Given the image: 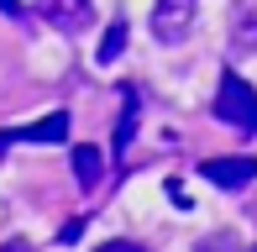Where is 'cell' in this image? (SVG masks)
Returning <instances> with one entry per match:
<instances>
[{
  "instance_id": "cell-10",
  "label": "cell",
  "mask_w": 257,
  "mask_h": 252,
  "mask_svg": "<svg viewBox=\"0 0 257 252\" xmlns=\"http://www.w3.org/2000/svg\"><path fill=\"white\" fill-rule=\"evenodd\" d=\"M200 252H231V242H226V236H205Z\"/></svg>"
},
{
  "instance_id": "cell-12",
  "label": "cell",
  "mask_w": 257,
  "mask_h": 252,
  "mask_svg": "<svg viewBox=\"0 0 257 252\" xmlns=\"http://www.w3.org/2000/svg\"><path fill=\"white\" fill-rule=\"evenodd\" d=\"M0 252H32V242H21V236H11V242L0 247Z\"/></svg>"
},
{
  "instance_id": "cell-6",
  "label": "cell",
  "mask_w": 257,
  "mask_h": 252,
  "mask_svg": "<svg viewBox=\"0 0 257 252\" xmlns=\"http://www.w3.org/2000/svg\"><path fill=\"white\" fill-rule=\"evenodd\" d=\"M63 137H68V116L53 110V116H42L32 126H16L11 137H0V147H6V142H63Z\"/></svg>"
},
{
  "instance_id": "cell-11",
  "label": "cell",
  "mask_w": 257,
  "mask_h": 252,
  "mask_svg": "<svg viewBox=\"0 0 257 252\" xmlns=\"http://www.w3.org/2000/svg\"><path fill=\"white\" fill-rule=\"evenodd\" d=\"M95 252H147V247H137V242H105V247H95Z\"/></svg>"
},
{
  "instance_id": "cell-5",
  "label": "cell",
  "mask_w": 257,
  "mask_h": 252,
  "mask_svg": "<svg viewBox=\"0 0 257 252\" xmlns=\"http://www.w3.org/2000/svg\"><path fill=\"white\" fill-rule=\"evenodd\" d=\"M231 53L236 58L257 53V0H236L231 6Z\"/></svg>"
},
{
  "instance_id": "cell-7",
  "label": "cell",
  "mask_w": 257,
  "mask_h": 252,
  "mask_svg": "<svg viewBox=\"0 0 257 252\" xmlns=\"http://www.w3.org/2000/svg\"><path fill=\"white\" fill-rule=\"evenodd\" d=\"M137 105H142V95L126 84V89H121V121H115V153H126L132 137H137Z\"/></svg>"
},
{
  "instance_id": "cell-3",
  "label": "cell",
  "mask_w": 257,
  "mask_h": 252,
  "mask_svg": "<svg viewBox=\"0 0 257 252\" xmlns=\"http://www.w3.org/2000/svg\"><path fill=\"white\" fill-rule=\"evenodd\" d=\"M200 174L220 189H241V184L257 179V158H247V153L241 158H210V163H200Z\"/></svg>"
},
{
  "instance_id": "cell-4",
  "label": "cell",
  "mask_w": 257,
  "mask_h": 252,
  "mask_svg": "<svg viewBox=\"0 0 257 252\" xmlns=\"http://www.w3.org/2000/svg\"><path fill=\"white\" fill-rule=\"evenodd\" d=\"M37 11L58 32H84L89 21H95V6H89V0H37Z\"/></svg>"
},
{
  "instance_id": "cell-9",
  "label": "cell",
  "mask_w": 257,
  "mask_h": 252,
  "mask_svg": "<svg viewBox=\"0 0 257 252\" xmlns=\"http://www.w3.org/2000/svg\"><path fill=\"white\" fill-rule=\"evenodd\" d=\"M126 53V21H110V27H105V42L95 48V63L105 68V63H115Z\"/></svg>"
},
{
  "instance_id": "cell-8",
  "label": "cell",
  "mask_w": 257,
  "mask_h": 252,
  "mask_svg": "<svg viewBox=\"0 0 257 252\" xmlns=\"http://www.w3.org/2000/svg\"><path fill=\"white\" fill-rule=\"evenodd\" d=\"M100 174H105V158H100V147H74V179H79V189H95L100 184Z\"/></svg>"
},
{
  "instance_id": "cell-2",
  "label": "cell",
  "mask_w": 257,
  "mask_h": 252,
  "mask_svg": "<svg viewBox=\"0 0 257 252\" xmlns=\"http://www.w3.org/2000/svg\"><path fill=\"white\" fill-rule=\"evenodd\" d=\"M194 11H200V0H158L153 6V37L158 42H184L194 27Z\"/></svg>"
},
{
  "instance_id": "cell-1",
  "label": "cell",
  "mask_w": 257,
  "mask_h": 252,
  "mask_svg": "<svg viewBox=\"0 0 257 252\" xmlns=\"http://www.w3.org/2000/svg\"><path fill=\"white\" fill-rule=\"evenodd\" d=\"M215 121H226L236 137H257V89L241 74H220L215 89Z\"/></svg>"
}]
</instances>
